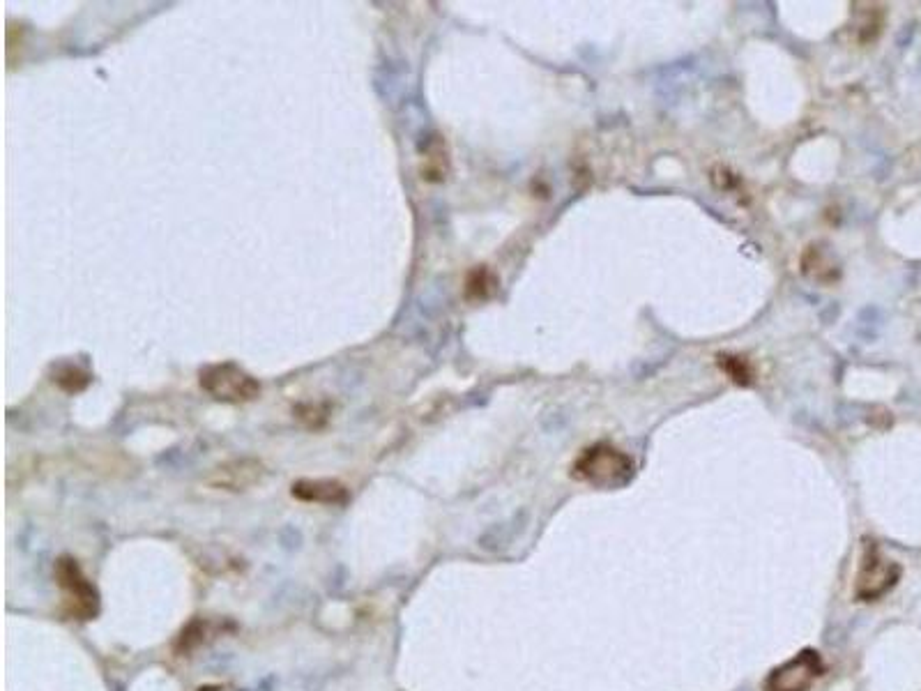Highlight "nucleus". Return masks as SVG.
Returning a JSON list of instances; mask_svg holds the SVG:
<instances>
[{"label":"nucleus","instance_id":"12","mask_svg":"<svg viewBox=\"0 0 921 691\" xmlns=\"http://www.w3.org/2000/svg\"><path fill=\"white\" fill-rule=\"evenodd\" d=\"M804 256H809L813 258V270L811 275H806V277H811V279H816V282H832V279L836 277V272L834 270H827V268H822V265H834V263H829L825 256H822V252L818 247H811L809 252H806Z\"/></svg>","mask_w":921,"mask_h":691},{"label":"nucleus","instance_id":"1","mask_svg":"<svg viewBox=\"0 0 921 691\" xmlns=\"http://www.w3.org/2000/svg\"><path fill=\"white\" fill-rule=\"evenodd\" d=\"M634 475V461L618 447L599 443L588 447L574 463V477L599 489H615L627 484Z\"/></svg>","mask_w":921,"mask_h":691},{"label":"nucleus","instance_id":"2","mask_svg":"<svg viewBox=\"0 0 921 691\" xmlns=\"http://www.w3.org/2000/svg\"><path fill=\"white\" fill-rule=\"evenodd\" d=\"M201 387L212 399L226 404H245L261 394V383L235 362L208 364L201 369Z\"/></svg>","mask_w":921,"mask_h":691},{"label":"nucleus","instance_id":"9","mask_svg":"<svg viewBox=\"0 0 921 691\" xmlns=\"http://www.w3.org/2000/svg\"><path fill=\"white\" fill-rule=\"evenodd\" d=\"M53 381L58 383V387H63L65 392H81V390H86V387H88L90 376H88L83 369H79V367H72V364H65V367H60V369L56 371V376H53Z\"/></svg>","mask_w":921,"mask_h":691},{"label":"nucleus","instance_id":"11","mask_svg":"<svg viewBox=\"0 0 921 691\" xmlns=\"http://www.w3.org/2000/svg\"><path fill=\"white\" fill-rule=\"evenodd\" d=\"M493 286H496V282H493V277L484 268H479V270L473 272V275L468 277L466 291H468L470 298H486V295L493 291Z\"/></svg>","mask_w":921,"mask_h":691},{"label":"nucleus","instance_id":"4","mask_svg":"<svg viewBox=\"0 0 921 691\" xmlns=\"http://www.w3.org/2000/svg\"><path fill=\"white\" fill-rule=\"evenodd\" d=\"M898 579V567L892 563V560H885L875 549H866L862 565H859L857 572V597L866 599H878L885 595V592L894 586Z\"/></svg>","mask_w":921,"mask_h":691},{"label":"nucleus","instance_id":"3","mask_svg":"<svg viewBox=\"0 0 921 691\" xmlns=\"http://www.w3.org/2000/svg\"><path fill=\"white\" fill-rule=\"evenodd\" d=\"M265 477L263 461L242 457L219 463L205 475V487L226 493H245L256 484H261Z\"/></svg>","mask_w":921,"mask_h":691},{"label":"nucleus","instance_id":"6","mask_svg":"<svg viewBox=\"0 0 921 691\" xmlns=\"http://www.w3.org/2000/svg\"><path fill=\"white\" fill-rule=\"evenodd\" d=\"M56 579L67 595L74 599L76 613L83 618H93L97 613V592L72 558H60L56 563Z\"/></svg>","mask_w":921,"mask_h":691},{"label":"nucleus","instance_id":"10","mask_svg":"<svg viewBox=\"0 0 921 691\" xmlns=\"http://www.w3.org/2000/svg\"><path fill=\"white\" fill-rule=\"evenodd\" d=\"M719 364H721V369L726 371V374L733 378L735 383H740V385H749L751 383V378H753L751 364L744 358H740V355H721Z\"/></svg>","mask_w":921,"mask_h":691},{"label":"nucleus","instance_id":"8","mask_svg":"<svg viewBox=\"0 0 921 691\" xmlns=\"http://www.w3.org/2000/svg\"><path fill=\"white\" fill-rule=\"evenodd\" d=\"M447 173V153L445 143L440 136H433L422 146V178L424 180H443Z\"/></svg>","mask_w":921,"mask_h":691},{"label":"nucleus","instance_id":"5","mask_svg":"<svg viewBox=\"0 0 921 691\" xmlns=\"http://www.w3.org/2000/svg\"><path fill=\"white\" fill-rule=\"evenodd\" d=\"M820 675L818 652L806 650L776 668L767 680V691H809Z\"/></svg>","mask_w":921,"mask_h":691},{"label":"nucleus","instance_id":"7","mask_svg":"<svg viewBox=\"0 0 921 691\" xmlns=\"http://www.w3.org/2000/svg\"><path fill=\"white\" fill-rule=\"evenodd\" d=\"M291 493L302 503L318 505H344L350 498L346 484L339 480H300L293 484Z\"/></svg>","mask_w":921,"mask_h":691}]
</instances>
